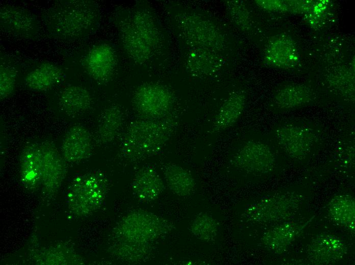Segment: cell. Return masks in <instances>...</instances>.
Here are the masks:
<instances>
[{
	"mask_svg": "<svg viewBox=\"0 0 355 265\" xmlns=\"http://www.w3.org/2000/svg\"><path fill=\"white\" fill-rule=\"evenodd\" d=\"M145 19L143 17H136L132 21V23L129 24L126 29L125 42L130 51L136 53V56L144 57L147 55L148 51L154 42V37L148 36L150 32L148 29V23L145 24Z\"/></svg>",
	"mask_w": 355,
	"mask_h": 265,
	"instance_id": "21",
	"label": "cell"
},
{
	"mask_svg": "<svg viewBox=\"0 0 355 265\" xmlns=\"http://www.w3.org/2000/svg\"><path fill=\"white\" fill-rule=\"evenodd\" d=\"M264 60L270 66L289 69L297 63L298 54L290 38L285 35H278L272 39L267 44Z\"/></svg>",
	"mask_w": 355,
	"mask_h": 265,
	"instance_id": "13",
	"label": "cell"
},
{
	"mask_svg": "<svg viewBox=\"0 0 355 265\" xmlns=\"http://www.w3.org/2000/svg\"><path fill=\"white\" fill-rule=\"evenodd\" d=\"M61 76V70L57 65L46 62L29 73L25 78V83L32 90L44 91L57 84Z\"/></svg>",
	"mask_w": 355,
	"mask_h": 265,
	"instance_id": "24",
	"label": "cell"
},
{
	"mask_svg": "<svg viewBox=\"0 0 355 265\" xmlns=\"http://www.w3.org/2000/svg\"><path fill=\"white\" fill-rule=\"evenodd\" d=\"M41 187L48 192L57 190L65 174V165L56 147L47 142L39 143Z\"/></svg>",
	"mask_w": 355,
	"mask_h": 265,
	"instance_id": "11",
	"label": "cell"
},
{
	"mask_svg": "<svg viewBox=\"0 0 355 265\" xmlns=\"http://www.w3.org/2000/svg\"><path fill=\"white\" fill-rule=\"evenodd\" d=\"M16 73L9 66L2 64L0 68V97L4 99L14 91L16 86Z\"/></svg>",
	"mask_w": 355,
	"mask_h": 265,
	"instance_id": "29",
	"label": "cell"
},
{
	"mask_svg": "<svg viewBox=\"0 0 355 265\" xmlns=\"http://www.w3.org/2000/svg\"><path fill=\"white\" fill-rule=\"evenodd\" d=\"M232 161L238 169L248 172L263 174L273 169L275 160L267 145L249 141L235 153Z\"/></svg>",
	"mask_w": 355,
	"mask_h": 265,
	"instance_id": "9",
	"label": "cell"
},
{
	"mask_svg": "<svg viewBox=\"0 0 355 265\" xmlns=\"http://www.w3.org/2000/svg\"><path fill=\"white\" fill-rule=\"evenodd\" d=\"M96 15L95 9L88 2L60 1L47 9L43 20L52 37L72 41L81 38L90 30Z\"/></svg>",
	"mask_w": 355,
	"mask_h": 265,
	"instance_id": "1",
	"label": "cell"
},
{
	"mask_svg": "<svg viewBox=\"0 0 355 265\" xmlns=\"http://www.w3.org/2000/svg\"><path fill=\"white\" fill-rule=\"evenodd\" d=\"M108 188V180L100 172H91L78 176L69 189V209L80 216L92 214L102 206Z\"/></svg>",
	"mask_w": 355,
	"mask_h": 265,
	"instance_id": "3",
	"label": "cell"
},
{
	"mask_svg": "<svg viewBox=\"0 0 355 265\" xmlns=\"http://www.w3.org/2000/svg\"><path fill=\"white\" fill-rule=\"evenodd\" d=\"M172 97L170 91L162 85L155 84L141 86L136 91L134 105L145 119L162 118L172 105Z\"/></svg>",
	"mask_w": 355,
	"mask_h": 265,
	"instance_id": "7",
	"label": "cell"
},
{
	"mask_svg": "<svg viewBox=\"0 0 355 265\" xmlns=\"http://www.w3.org/2000/svg\"><path fill=\"white\" fill-rule=\"evenodd\" d=\"M225 6L229 16L237 25L240 27L247 24V14L243 6L239 1H227Z\"/></svg>",
	"mask_w": 355,
	"mask_h": 265,
	"instance_id": "30",
	"label": "cell"
},
{
	"mask_svg": "<svg viewBox=\"0 0 355 265\" xmlns=\"http://www.w3.org/2000/svg\"><path fill=\"white\" fill-rule=\"evenodd\" d=\"M175 125L173 120L163 118L133 122L121 143L122 155L128 160L135 161L155 154L169 140Z\"/></svg>",
	"mask_w": 355,
	"mask_h": 265,
	"instance_id": "2",
	"label": "cell"
},
{
	"mask_svg": "<svg viewBox=\"0 0 355 265\" xmlns=\"http://www.w3.org/2000/svg\"><path fill=\"white\" fill-rule=\"evenodd\" d=\"M310 89L303 85L286 86L274 96V101L280 109H289L297 108L308 103L311 99Z\"/></svg>",
	"mask_w": 355,
	"mask_h": 265,
	"instance_id": "26",
	"label": "cell"
},
{
	"mask_svg": "<svg viewBox=\"0 0 355 265\" xmlns=\"http://www.w3.org/2000/svg\"><path fill=\"white\" fill-rule=\"evenodd\" d=\"M165 180L169 189L181 197L192 195L196 183L191 174L178 165L169 164L164 169Z\"/></svg>",
	"mask_w": 355,
	"mask_h": 265,
	"instance_id": "22",
	"label": "cell"
},
{
	"mask_svg": "<svg viewBox=\"0 0 355 265\" xmlns=\"http://www.w3.org/2000/svg\"><path fill=\"white\" fill-rule=\"evenodd\" d=\"M301 198L293 193L277 194L265 198L249 206L245 218L255 222H268L284 219L298 208Z\"/></svg>",
	"mask_w": 355,
	"mask_h": 265,
	"instance_id": "6",
	"label": "cell"
},
{
	"mask_svg": "<svg viewBox=\"0 0 355 265\" xmlns=\"http://www.w3.org/2000/svg\"><path fill=\"white\" fill-rule=\"evenodd\" d=\"M246 97L240 92L231 94L220 108L213 123V128L220 131L232 126L240 117L245 107Z\"/></svg>",
	"mask_w": 355,
	"mask_h": 265,
	"instance_id": "20",
	"label": "cell"
},
{
	"mask_svg": "<svg viewBox=\"0 0 355 265\" xmlns=\"http://www.w3.org/2000/svg\"><path fill=\"white\" fill-rule=\"evenodd\" d=\"M355 205L354 198L340 194L334 197L327 205L331 218L351 231L354 230Z\"/></svg>",
	"mask_w": 355,
	"mask_h": 265,
	"instance_id": "23",
	"label": "cell"
},
{
	"mask_svg": "<svg viewBox=\"0 0 355 265\" xmlns=\"http://www.w3.org/2000/svg\"><path fill=\"white\" fill-rule=\"evenodd\" d=\"M163 181L160 176L151 167L146 166L137 171L133 179L132 189L139 200L152 202L163 192Z\"/></svg>",
	"mask_w": 355,
	"mask_h": 265,
	"instance_id": "16",
	"label": "cell"
},
{
	"mask_svg": "<svg viewBox=\"0 0 355 265\" xmlns=\"http://www.w3.org/2000/svg\"><path fill=\"white\" fill-rule=\"evenodd\" d=\"M179 26L186 41L194 48L218 52L225 46L223 34L213 22L197 14H183Z\"/></svg>",
	"mask_w": 355,
	"mask_h": 265,
	"instance_id": "5",
	"label": "cell"
},
{
	"mask_svg": "<svg viewBox=\"0 0 355 265\" xmlns=\"http://www.w3.org/2000/svg\"><path fill=\"white\" fill-rule=\"evenodd\" d=\"M92 150V140L89 131L84 126L77 125L66 132L62 145L64 158L70 162L88 157Z\"/></svg>",
	"mask_w": 355,
	"mask_h": 265,
	"instance_id": "14",
	"label": "cell"
},
{
	"mask_svg": "<svg viewBox=\"0 0 355 265\" xmlns=\"http://www.w3.org/2000/svg\"><path fill=\"white\" fill-rule=\"evenodd\" d=\"M59 101L60 107L64 112L75 114L87 110L91 104L92 98L84 88L71 86L63 91Z\"/></svg>",
	"mask_w": 355,
	"mask_h": 265,
	"instance_id": "25",
	"label": "cell"
},
{
	"mask_svg": "<svg viewBox=\"0 0 355 265\" xmlns=\"http://www.w3.org/2000/svg\"><path fill=\"white\" fill-rule=\"evenodd\" d=\"M190 230L197 238L206 242H214L217 235V222L212 216L201 213L192 220Z\"/></svg>",
	"mask_w": 355,
	"mask_h": 265,
	"instance_id": "28",
	"label": "cell"
},
{
	"mask_svg": "<svg viewBox=\"0 0 355 265\" xmlns=\"http://www.w3.org/2000/svg\"><path fill=\"white\" fill-rule=\"evenodd\" d=\"M188 64L192 74L198 77H210L220 71L223 59L217 51L194 48L189 55Z\"/></svg>",
	"mask_w": 355,
	"mask_h": 265,
	"instance_id": "18",
	"label": "cell"
},
{
	"mask_svg": "<svg viewBox=\"0 0 355 265\" xmlns=\"http://www.w3.org/2000/svg\"><path fill=\"white\" fill-rule=\"evenodd\" d=\"M308 223L300 224L290 222L276 226L264 233L262 243L268 250L282 253L301 234Z\"/></svg>",
	"mask_w": 355,
	"mask_h": 265,
	"instance_id": "15",
	"label": "cell"
},
{
	"mask_svg": "<svg viewBox=\"0 0 355 265\" xmlns=\"http://www.w3.org/2000/svg\"><path fill=\"white\" fill-rule=\"evenodd\" d=\"M347 247L338 237L328 233L317 235L308 248L310 261L317 264H327L340 260L346 254Z\"/></svg>",
	"mask_w": 355,
	"mask_h": 265,
	"instance_id": "12",
	"label": "cell"
},
{
	"mask_svg": "<svg viewBox=\"0 0 355 265\" xmlns=\"http://www.w3.org/2000/svg\"><path fill=\"white\" fill-rule=\"evenodd\" d=\"M20 162L21 178L24 184L31 189L41 187L39 143L26 146L20 156Z\"/></svg>",
	"mask_w": 355,
	"mask_h": 265,
	"instance_id": "19",
	"label": "cell"
},
{
	"mask_svg": "<svg viewBox=\"0 0 355 265\" xmlns=\"http://www.w3.org/2000/svg\"><path fill=\"white\" fill-rule=\"evenodd\" d=\"M89 74L95 80L103 82L112 74L115 65V56L109 45H98L89 51L85 61Z\"/></svg>",
	"mask_w": 355,
	"mask_h": 265,
	"instance_id": "17",
	"label": "cell"
},
{
	"mask_svg": "<svg viewBox=\"0 0 355 265\" xmlns=\"http://www.w3.org/2000/svg\"><path fill=\"white\" fill-rule=\"evenodd\" d=\"M1 30L11 35L25 39H37L40 24L35 16L23 8L12 5L1 7Z\"/></svg>",
	"mask_w": 355,
	"mask_h": 265,
	"instance_id": "8",
	"label": "cell"
},
{
	"mask_svg": "<svg viewBox=\"0 0 355 265\" xmlns=\"http://www.w3.org/2000/svg\"><path fill=\"white\" fill-rule=\"evenodd\" d=\"M275 135L281 148L289 156L295 158L305 156L315 141L312 131L299 126H283L277 129Z\"/></svg>",
	"mask_w": 355,
	"mask_h": 265,
	"instance_id": "10",
	"label": "cell"
},
{
	"mask_svg": "<svg viewBox=\"0 0 355 265\" xmlns=\"http://www.w3.org/2000/svg\"><path fill=\"white\" fill-rule=\"evenodd\" d=\"M172 223L155 214L136 211L125 216L119 223L117 233L122 240L132 243H148L169 233Z\"/></svg>",
	"mask_w": 355,
	"mask_h": 265,
	"instance_id": "4",
	"label": "cell"
},
{
	"mask_svg": "<svg viewBox=\"0 0 355 265\" xmlns=\"http://www.w3.org/2000/svg\"><path fill=\"white\" fill-rule=\"evenodd\" d=\"M122 115L117 108H110L103 115L98 127V137L103 142L112 141L120 131Z\"/></svg>",
	"mask_w": 355,
	"mask_h": 265,
	"instance_id": "27",
	"label": "cell"
}]
</instances>
